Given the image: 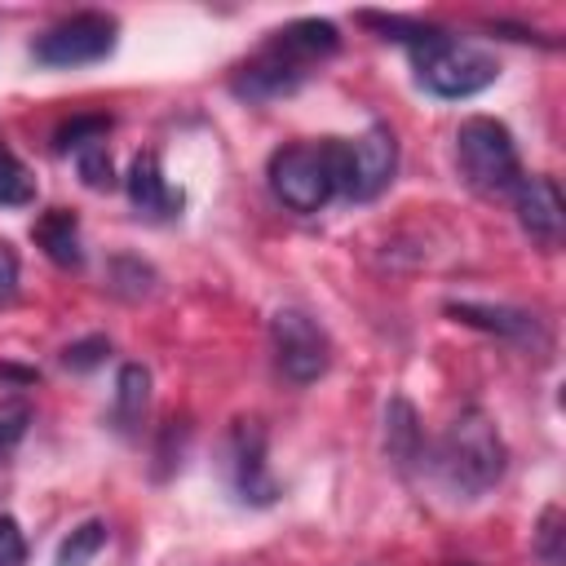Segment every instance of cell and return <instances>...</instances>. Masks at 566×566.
<instances>
[{
    "label": "cell",
    "mask_w": 566,
    "mask_h": 566,
    "mask_svg": "<svg viewBox=\"0 0 566 566\" xmlns=\"http://www.w3.org/2000/svg\"><path fill=\"white\" fill-rule=\"evenodd\" d=\"M358 22H367V27H376L385 40H402V44H424L438 27H424V22H411V18H385V13H363Z\"/></svg>",
    "instance_id": "cell-20"
},
{
    "label": "cell",
    "mask_w": 566,
    "mask_h": 566,
    "mask_svg": "<svg viewBox=\"0 0 566 566\" xmlns=\"http://www.w3.org/2000/svg\"><path fill=\"white\" fill-rule=\"evenodd\" d=\"M451 318L469 323V327H482V332H495V336H509V340H535V318L522 314V310H509V305H478V301H451L447 305Z\"/></svg>",
    "instance_id": "cell-13"
},
{
    "label": "cell",
    "mask_w": 566,
    "mask_h": 566,
    "mask_svg": "<svg viewBox=\"0 0 566 566\" xmlns=\"http://www.w3.org/2000/svg\"><path fill=\"white\" fill-rule=\"evenodd\" d=\"M106 133H111V119L106 115H75L71 124H62L57 128V150H80V146H88V142H106Z\"/></svg>",
    "instance_id": "cell-18"
},
{
    "label": "cell",
    "mask_w": 566,
    "mask_h": 566,
    "mask_svg": "<svg viewBox=\"0 0 566 566\" xmlns=\"http://www.w3.org/2000/svg\"><path fill=\"white\" fill-rule=\"evenodd\" d=\"M385 455L394 464L420 460V420H416V407L407 398H394L385 407Z\"/></svg>",
    "instance_id": "cell-15"
},
{
    "label": "cell",
    "mask_w": 566,
    "mask_h": 566,
    "mask_svg": "<svg viewBox=\"0 0 566 566\" xmlns=\"http://www.w3.org/2000/svg\"><path fill=\"white\" fill-rule=\"evenodd\" d=\"M102 544H106V522L88 517V522H80V526L57 544V566H88V562L102 553Z\"/></svg>",
    "instance_id": "cell-17"
},
{
    "label": "cell",
    "mask_w": 566,
    "mask_h": 566,
    "mask_svg": "<svg viewBox=\"0 0 566 566\" xmlns=\"http://www.w3.org/2000/svg\"><path fill=\"white\" fill-rule=\"evenodd\" d=\"M75 168L84 177V186L93 190H111L115 186V168H111V155H106V142H88L75 150Z\"/></svg>",
    "instance_id": "cell-19"
},
{
    "label": "cell",
    "mask_w": 566,
    "mask_h": 566,
    "mask_svg": "<svg viewBox=\"0 0 566 566\" xmlns=\"http://www.w3.org/2000/svg\"><path fill=\"white\" fill-rule=\"evenodd\" d=\"M31 234H35V243L44 248V256H49L53 265L75 270V265L84 261V239H80V221H75V212H66V208H49V212L31 226Z\"/></svg>",
    "instance_id": "cell-12"
},
{
    "label": "cell",
    "mask_w": 566,
    "mask_h": 566,
    "mask_svg": "<svg viewBox=\"0 0 566 566\" xmlns=\"http://www.w3.org/2000/svg\"><path fill=\"white\" fill-rule=\"evenodd\" d=\"M270 340H274V363L292 385H314L332 367V340L310 318L305 310H279L270 318Z\"/></svg>",
    "instance_id": "cell-7"
},
{
    "label": "cell",
    "mask_w": 566,
    "mask_h": 566,
    "mask_svg": "<svg viewBox=\"0 0 566 566\" xmlns=\"http://www.w3.org/2000/svg\"><path fill=\"white\" fill-rule=\"evenodd\" d=\"M398 172V142L385 124H371L363 137L349 142V181H345V199H376Z\"/></svg>",
    "instance_id": "cell-9"
},
{
    "label": "cell",
    "mask_w": 566,
    "mask_h": 566,
    "mask_svg": "<svg viewBox=\"0 0 566 566\" xmlns=\"http://www.w3.org/2000/svg\"><path fill=\"white\" fill-rule=\"evenodd\" d=\"M35 203V177L31 168L0 142V208H27Z\"/></svg>",
    "instance_id": "cell-16"
},
{
    "label": "cell",
    "mask_w": 566,
    "mask_h": 566,
    "mask_svg": "<svg viewBox=\"0 0 566 566\" xmlns=\"http://www.w3.org/2000/svg\"><path fill=\"white\" fill-rule=\"evenodd\" d=\"M455 164L478 195H513L517 181L526 177L513 133L491 115H469L455 128Z\"/></svg>",
    "instance_id": "cell-4"
},
{
    "label": "cell",
    "mask_w": 566,
    "mask_h": 566,
    "mask_svg": "<svg viewBox=\"0 0 566 566\" xmlns=\"http://www.w3.org/2000/svg\"><path fill=\"white\" fill-rule=\"evenodd\" d=\"M270 190L292 212H318L336 195H345L349 181V142L323 137V142H292L270 155Z\"/></svg>",
    "instance_id": "cell-2"
},
{
    "label": "cell",
    "mask_w": 566,
    "mask_h": 566,
    "mask_svg": "<svg viewBox=\"0 0 566 566\" xmlns=\"http://www.w3.org/2000/svg\"><path fill=\"white\" fill-rule=\"evenodd\" d=\"M340 49V35L327 18H296L287 27H279L230 80V88L243 97V102H274V97H287L296 93L310 71L332 57Z\"/></svg>",
    "instance_id": "cell-1"
},
{
    "label": "cell",
    "mask_w": 566,
    "mask_h": 566,
    "mask_svg": "<svg viewBox=\"0 0 566 566\" xmlns=\"http://www.w3.org/2000/svg\"><path fill=\"white\" fill-rule=\"evenodd\" d=\"M411 66H416V80L438 97H473V93L491 88L500 75V62L486 49L455 40L447 31H433L424 44H416Z\"/></svg>",
    "instance_id": "cell-5"
},
{
    "label": "cell",
    "mask_w": 566,
    "mask_h": 566,
    "mask_svg": "<svg viewBox=\"0 0 566 566\" xmlns=\"http://www.w3.org/2000/svg\"><path fill=\"white\" fill-rule=\"evenodd\" d=\"M124 186H128V199H133V208L142 212V217H177L181 212V190L164 177V164H159V155L155 150H142L137 159H133V168H128V177H124Z\"/></svg>",
    "instance_id": "cell-11"
},
{
    "label": "cell",
    "mask_w": 566,
    "mask_h": 566,
    "mask_svg": "<svg viewBox=\"0 0 566 566\" xmlns=\"http://www.w3.org/2000/svg\"><path fill=\"white\" fill-rule=\"evenodd\" d=\"M504 464H509L504 438H500L495 420L478 407L460 411L433 447V473L442 478L447 491H455L464 500L491 491L504 478Z\"/></svg>",
    "instance_id": "cell-3"
},
{
    "label": "cell",
    "mask_w": 566,
    "mask_h": 566,
    "mask_svg": "<svg viewBox=\"0 0 566 566\" xmlns=\"http://www.w3.org/2000/svg\"><path fill=\"white\" fill-rule=\"evenodd\" d=\"M226 473L243 504H274L279 482L265 464V424L261 420H234L226 438Z\"/></svg>",
    "instance_id": "cell-8"
},
{
    "label": "cell",
    "mask_w": 566,
    "mask_h": 566,
    "mask_svg": "<svg viewBox=\"0 0 566 566\" xmlns=\"http://www.w3.org/2000/svg\"><path fill=\"white\" fill-rule=\"evenodd\" d=\"M513 208H517V221L531 239L539 243H557L562 230H566V203H562V190L553 177L535 172V177H522L517 190H513Z\"/></svg>",
    "instance_id": "cell-10"
},
{
    "label": "cell",
    "mask_w": 566,
    "mask_h": 566,
    "mask_svg": "<svg viewBox=\"0 0 566 566\" xmlns=\"http://www.w3.org/2000/svg\"><path fill=\"white\" fill-rule=\"evenodd\" d=\"M106 354H111V340H106V336H88V340H75V345H66L62 363H66L71 371H88V367H97Z\"/></svg>",
    "instance_id": "cell-22"
},
{
    "label": "cell",
    "mask_w": 566,
    "mask_h": 566,
    "mask_svg": "<svg viewBox=\"0 0 566 566\" xmlns=\"http://www.w3.org/2000/svg\"><path fill=\"white\" fill-rule=\"evenodd\" d=\"M115 31L119 27H115L111 13H93V9L88 13H71V18L53 22L49 31H40L31 53H35L40 66H57V71L88 66V62H102L115 49Z\"/></svg>",
    "instance_id": "cell-6"
},
{
    "label": "cell",
    "mask_w": 566,
    "mask_h": 566,
    "mask_svg": "<svg viewBox=\"0 0 566 566\" xmlns=\"http://www.w3.org/2000/svg\"><path fill=\"white\" fill-rule=\"evenodd\" d=\"M13 296H18V252L0 243V305H9Z\"/></svg>",
    "instance_id": "cell-24"
},
{
    "label": "cell",
    "mask_w": 566,
    "mask_h": 566,
    "mask_svg": "<svg viewBox=\"0 0 566 566\" xmlns=\"http://www.w3.org/2000/svg\"><path fill=\"white\" fill-rule=\"evenodd\" d=\"M557 522H562V513L548 509V513H544V526H539V553H544L548 562H557V535H562Z\"/></svg>",
    "instance_id": "cell-25"
},
{
    "label": "cell",
    "mask_w": 566,
    "mask_h": 566,
    "mask_svg": "<svg viewBox=\"0 0 566 566\" xmlns=\"http://www.w3.org/2000/svg\"><path fill=\"white\" fill-rule=\"evenodd\" d=\"M150 407V371L142 363H124L115 376V402H111V420L119 433H133L142 424Z\"/></svg>",
    "instance_id": "cell-14"
},
{
    "label": "cell",
    "mask_w": 566,
    "mask_h": 566,
    "mask_svg": "<svg viewBox=\"0 0 566 566\" xmlns=\"http://www.w3.org/2000/svg\"><path fill=\"white\" fill-rule=\"evenodd\" d=\"M27 424H31V407L22 398H0V455L27 433Z\"/></svg>",
    "instance_id": "cell-21"
},
{
    "label": "cell",
    "mask_w": 566,
    "mask_h": 566,
    "mask_svg": "<svg viewBox=\"0 0 566 566\" xmlns=\"http://www.w3.org/2000/svg\"><path fill=\"white\" fill-rule=\"evenodd\" d=\"M27 562V535L13 517H0V566H22Z\"/></svg>",
    "instance_id": "cell-23"
}]
</instances>
